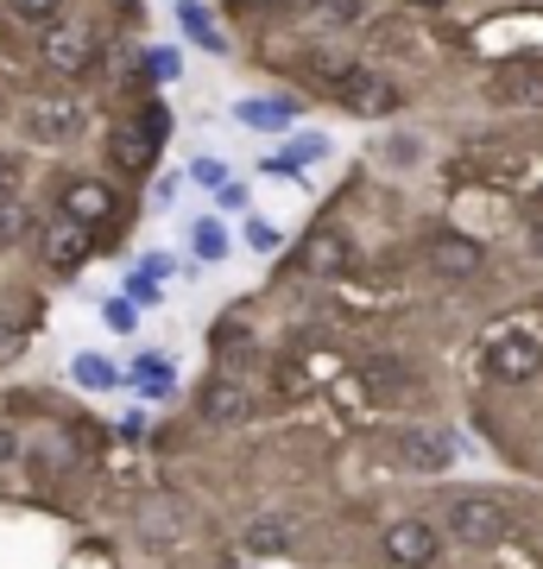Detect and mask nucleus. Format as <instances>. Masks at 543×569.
Returning a JSON list of instances; mask_svg holds the SVG:
<instances>
[{
	"label": "nucleus",
	"instance_id": "nucleus-1",
	"mask_svg": "<svg viewBox=\"0 0 543 569\" xmlns=\"http://www.w3.org/2000/svg\"><path fill=\"white\" fill-rule=\"evenodd\" d=\"M108 425L89 411H63L39 392H0V569H51L32 557L26 526L108 462Z\"/></svg>",
	"mask_w": 543,
	"mask_h": 569
},
{
	"label": "nucleus",
	"instance_id": "nucleus-2",
	"mask_svg": "<svg viewBox=\"0 0 543 569\" xmlns=\"http://www.w3.org/2000/svg\"><path fill=\"white\" fill-rule=\"evenodd\" d=\"M145 44L140 0H0V63L89 82Z\"/></svg>",
	"mask_w": 543,
	"mask_h": 569
},
{
	"label": "nucleus",
	"instance_id": "nucleus-3",
	"mask_svg": "<svg viewBox=\"0 0 543 569\" xmlns=\"http://www.w3.org/2000/svg\"><path fill=\"white\" fill-rule=\"evenodd\" d=\"M44 323V279L26 260L0 253V367H13Z\"/></svg>",
	"mask_w": 543,
	"mask_h": 569
},
{
	"label": "nucleus",
	"instance_id": "nucleus-4",
	"mask_svg": "<svg viewBox=\"0 0 543 569\" xmlns=\"http://www.w3.org/2000/svg\"><path fill=\"white\" fill-rule=\"evenodd\" d=\"M443 531L455 545H500L512 519H505L500 500H486V493H462V500H449L443 507Z\"/></svg>",
	"mask_w": 543,
	"mask_h": 569
},
{
	"label": "nucleus",
	"instance_id": "nucleus-5",
	"mask_svg": "<svg viewBox=\"0 0 543 569\" xmlns=\"http://www.w3.org/2000/svg\"><path fill=\"white\" fill-rule=\"evenodd\" d=\"M436 550H443V531L430 526V519H399V526H385V557L399 569H430Z\"/></svg>",
	"mask_w": 543,
	"mask_h": 569
},
{
	"label": "nucleus",
	"instance_id": "nucleus-6",
	"mask_svg": "<svg viewBox=\"0 0 543 569\" xmlns=\"http://www.w3.org/2000/svg\"><path fill=\"white\" fill-rule=\"evenodd\" d=\"M197 418L202 425H241L247 418V380H234V367L209 373L197 387Z\"/></svg>",
	"mask_w": 543,
	"mask_h": 569
},
{
	"label": "nucleus",
	"instance_id": "nucleus-7",
	"mask_svg": "<svg viewBox=\"0 0 543 569\" xmlns=\"http://www.w3.org/2000/svg\"><path fill=\"white\" fill-rule=\"evenodd\" d=\"M537 367H543V342H531V336H500V342L486 348V373H493L500 387L537 380Z\"/></svg>",
	"mask_w": 543,
	"mask_h": 569
},
{
	"label": "nucleus",
	"instance_id": "nucleus-8",
	"mask_svg": "<svg viewBox=\"0 0 543 569\" xmlns=\"http://www.w3.org/2000/svg\"><path fill=\"white\" fill-rule=\"evenodd\" d=\"M430 266H436L443 279H474L486 266V247L467 241V234H436V241H430Z\"/></svg>",
	"mask_w": 543,
	"mask_h": 569
},
{
	"label": "nucleus",
	"instance_id": "nucleus-9",
	"mask_svg": "<svg viewBox=\"0 0 543 569\" xmlns=\"http://www.w3.org/2000/svg\"><path fill=\"white\" fill-rule=\"evenodd\" d=\"M241 550L247 557H284V550H298V526L291 519H247V531H241Z\"/></svg>",
	"mask_w": 543,
	"mask_h": 569
},
{
	"label": "nucleus",
	"instance_id": "nucleus-10",
	"mask_svg": "<svg viewBox=\"0 0 543 569\" xmlns=\"http://www.w3.org/2000/svg\"><path fill=\"white\" fill-rule=\"evenodd\" d=\"M178 26L202 44V51H215V58H228V51H234V39H228L222 26H215V13H209L202 0H178Z\"/></svg>",
	"mask_w": 543,
	"mask_h": 569
},
{
	"label": "nucleus",
	"instance_id": "nucleus-11",
	"mask_svg": "<svg viewBox=\"0 0 543 569\" xmlns=\"http://www.w3.org/2000/svg\"><path fill=\"white\" fill-rule=\"evenodd\" d=\"M361 380L373 387V399H404V392L418 387L411 361H392V355H373V361L361 367Z\"/></svg>",
	"mask_w": 543,
	"mask_h": 569
},
{
	"label": "nucleus",
	"instance_id": "nucleus-12",
	"mask_svg": "<svg viewBox=\"0 0 543 569\" xmlns=\"http://www.w3.org/2000/svg\"><path fill=\"white\" fill-rule=\"evenodd\" d=\"M411 468H423V475H436V468H449V437H436V430H399V443H392Z\"/></svg>",
	"mask_w": 543,
	"mask_h": 569
},
{
	"label": "nucleus",
	"instance_id": "nucleus-13",
	"mask_svg": "<svg viewBox=\"0 0 543 569\" xmlns=\"http://www.w3.org/2000/svg\"><path fill=\"white\" fill-rule=\"evenodd\" d=\"M342 266V234L335 228H316L310 234V253H303V272H335Z\"/></svg>",
	"mask_w": 543,
	"mask_h": 569
},
{
	"label": "nucleus",
	"instance_id": "nucleus-14",
	"mask_svg": "<svg viewBox=\"0 0 543 569\" xmlns=\"http://www.w3.org/2000/svg\"><path fill=\"white\" fill-rule=\"evenodd\" d=\"M298 114V102H234V121L247 127H284Z\"/></svg>",
	"mask_w": 543,
	"mask_h": 569
},
{
	"label": "nucleus",
	"instance_id": "nucleus-15",
	"mask_svg": "<svg viewBox=\"0 0 543 569\" xmlns=\"http://www.w3.org/2000/svg\"><path fill=\"white\" fill-rule=\"evenodd\" d=\"M190 247H197V260H228V228L222 222H197L190 228Z\"/></svg>",
	"mask_w": 543,
	"mask_h": 569
},
{
	"label": "nucleus",
	"instance_id": "nucleus-16",
	"mask_svg": "<svg viewBox=\"0 0 543 569\" xmlns=\"http://www.w3.org/2000/svg\"><path fill=\"white\" fill-rule=\"evenodd\" d=\"M114 380H121V373H114V367L101 361V355H77V387H89V392H108Z\"/></svg>",
	"mask_w": 543,
	"mask_h": 569
},
{
	"label": "nucleus",
	"instance_id": "nucleus-17",
	"mask_svg": "<svg viewBox=\"0 0 543 569\" xmlns=\"http://www.w3.org/2000/svg\"><path fill=\"white\" fill-rule=\"evenodd\" d=\"M322 152H329V140H316V133H310L303 146H291V152H279V159H272V171H303V164H316Z\"/></svg>",
	"mask_w": 543,
	"mask_h": 569
},
{
	"label": "nucleus",
	"instance_id": "nucleus-18",
	"mask_svg": "<svg viewBox=\"0 0 543 569\" xmlns=\"http://www.w3.org/2000/svg\"><path fill=\"white\" fill-rule=\"evenodd\" d=\"M247 247H253V253H279L284 234H279L272 222H247Z\"/></svg>",
	"mask_w": 543,
	"mask_h": 569
},
{
	"label": "nucleus",
	"instance_id": "nucleus-19",
	"mask_svg": "<svg viewBox=\"0 0 543 569\" xmlns=\"http://www.w3.org/2000/svg\"><path fill=\"white\" fill-rule=\"evenodd\" d=\"M140 387H152V399H164V392H171V367H164V361H140Z\"/></svg>",
	"mask_w": 543,
	"mask_h": 569
},
{
	"label": "nucleus",
	"instance_id": "nucleus-20",
	"mask_svg": "<svg viewBox=\"0 0 543 569\" xmlns=\"http://www.w3.org/2000/svg\"><path fill=\"white\" fill-rule=\"evenodd\" d=\"M190 178H197V183H228V171L215 159H197V164H190Z\"/></svg>",
	"mask_w": 543,
	"mask_h": 569
},
{
	"label": "nucleus",
	"instance_id": "nucleus-21",
	"mask_svg": "<svg viewBox=\"0 0 543 569\" xmlns=\"http://www.w3.org/2000/svg\"><path fill=\"white\" fill-rule=\"evenodd\" d=\"M215 197H222V209H247V190H241V183H215Z\"/></svg>",
	"mask_w": 543,
	"mask_h": 569
},
{
	"label": "nucleus",
	"instance_id": "nucleus-22",
	"mask_svg": "<svg viewBox=\"0 0 543 569\" xmlns=\"http://www.w3.org/2000/svg\"><path fill=\"white\" fill-rule=\"evenodd\" d=\"M524 241H531V247L543 253V216H531V228H524Z\"/></svg>",
	"mask_w": 543,
	"mask_h": 569
}]
</instances>
